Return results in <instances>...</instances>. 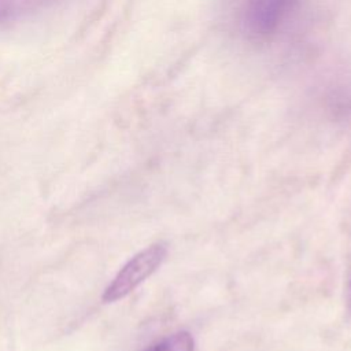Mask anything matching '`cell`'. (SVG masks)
Segmentation results:
<instances>
[{"instance_id": "6da1fadb", "label": "cell", "mask_w": 351, "mask_h": 351, "mask_svg": "<svg viewBox=\"0 0 351 351\" xmlns=\"http://www.w3.org/2000/svg\"><path fill=\"white\" fill-rule=\"evenodd\" d=\"M300 0H244L241 26L252 40H267L288 22Z\"/></svg>"}, {"instance_id": "7a4b0ae2", "label": "cell", "mask_w": 351, "mask_h": 351, "mask_svg": "<svg viewBox=\"0 0 351 351\" xmlns=\"http://www.w3.org/2000/svg\"><path fill=\"white\" fill-rule=\"evenodd\" d=\"M166 255L167 248L162 243L152 244L136 254L122 266L104 289L103 302L112 303L129 295L163 263Z\"/></svg>"}, {"instance_id": "3957f363", "label": "cell", "mask_w": 351, "mask_h": 351, "mask_svg": "<svg viewBox=\"0 0 351 351\" xmlns=\"http://www.w3.org/2000/svg\"><path fill=\"white\" fill-rule=\"evenodd\" d=\"M60 0H0V25L41 12Z\"/></svg>"}, {"instance_id": "277c9868", "label": "cell", "mask_w": 351, "mask_h": 351, "mask_svg": "<svg viewBox=\"0 0 351 351\" xmlns=\"http://www.w3.org/2000/svg\"><path fill=\"white\" fill-rule=\"evenodd\" d=\"M193 348L195 341L192 335L186 330H180L162 339L145 351H193Z\"/></svg>"}]
</instances>
